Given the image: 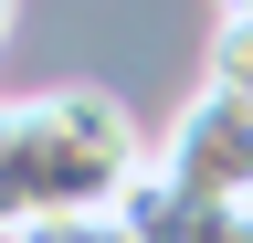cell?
Returning <instances> with one entry per match:
<instances>
[{
  "instance_id": "3",
  "label": "cell",
  "mask_w": 253,
  "mask_h": 243,
  "mask_svg": "<svg viewBox=\"0 0 253 243\" xmlns=\"http://www.w3.org/2000/svg\"><path fill=\"white\" fill-rule=\"evenodd\" d=\"M116 222H126V243H253V201H190L148 169Z\"/></svg>"
},
{
  "instance_id": "2",
  "label": "cell",
  "mask_w": 253,
  "mask_h": 243,
  "mask_svg": "<svg viewBox=\"0 0 253 243\" xmlns=\"http://www.w3.org/2000/svg\"><path fill=\"white\" fill-rule=\"evenodd\" d=\"M158 180L190 191V201H253V106L201 85L158 138Z\"/></svg>"
},
{
  "instance_id": "6",
  "label": "cell",
  "mask_w": 253,
  "mask_h": 243,
  "mask_svg": "<svg viewBox=\"0 0 253 243\" xmlns=\"http://www.w3.org/2000/svg\"><path fill=\"white\" fill-rule=\"evenodd\" d=\"M221 21H253V0H221Z\"/></svg>"
},
{
  "instance_id": "5",
  "label": "cell",
  "mask_w": 253,
  "mask_h": 243,
  "mask_svg": "<svg viewBox=\"0 0 253 243\" xmlns=\"http://www.w3.org/2000/svg\"><path fill=\"white\" fill-rule=\"evenodd\" d=\"M11 243H126V222H116V211H74V222H32Z\"/></svg>"
},
{
  "instance_id": "7",
  "label": "cell",
  "mask_w": 253,
  "mask_h": 243,
  "mask_svg": "<svg viewBox=\"0 0 253 243\" xmlns=\"http://www.w3.org/2000/svg\"><path fill=\"white\" fill-rule=\"evenodd\" d=\"M11 11H21V0H0V32H11Z\"/></svg>"
},
{
  "instance_id": "1",
  "label": "cell",
  "mask_w": 253,
  "mask_h": 243,
  "mask_svg": "<svg viewBox=\"0 0 253 243\" xmlns=\"http://www.w3.org/2000/svg\"><path fill=\"white\" fill-rule=\"evenodd\" d=\"M158 169L106 85H53V96L0 106V243L32 222H74V211H126V191Z\"/></svg>"
},
{
  "instance_id": "4",
  "label": "cell",
  "mask_w": 253,
  "mask_h": 243,
  "mask_svg": "<svg viewBox=\"0 0 253 243\" xmlns=\"http://www.w3.org/2000/svg\"><path fill=\"white\" fill-rule=\"evenodd\" d=\"M211 85L253 106V21H221V32H211Z\"/></svg>"
}]
</instances>
